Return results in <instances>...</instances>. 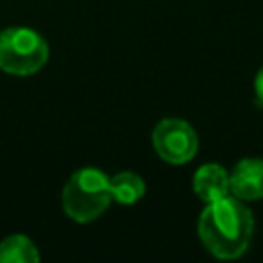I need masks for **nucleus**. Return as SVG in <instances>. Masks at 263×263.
Here are the masks:
<instances>
[{
	"instance_id": "nucleus-1",
	"label": "nucleus",
	"mask_w": 263,
	"mask_h": 263,
	"mask_svg": "<svg viewBox=\"0 0 263 263\" xmlns=\"http://www.w3.org/2000/svg\"><path fill=\"white\" fill-rule=\"evenodd\" d=\"M255 220L251 210L236 197L210 201L197 222V234L203 247L218 259L240 257L251 242Z\"/></svg>"
},
{
	"instance_id": "nucleus-2",
	"label": "nucleus",
	"mask_w": 263,
	"mask_h": 263,
	"mask_svg": "<svg viewBox=\"0 0 263 263\" xmlns=\"http://www.w3.org/2000/svg\"><path fill=\"white\" fill-rule=\"evenodd\" d=\"M111 201L109 177L92 166L76 171L62 191V208L76 222H90L99 218Z\"/></svg>"
},
{
	"instance_id": "nucleus-3",
	"label": "nucleus",
	"mask_w": 263,
	"mask_h": 263,
	"mask_svg": "<svg viewBox=\"0 0 263 263\" xmlns=\"http://www.w3.org/2000/svg\"><path fill=\"white\" fill-rule=\"evenodd\" d=\"M49 58L45 39L27 27H10L0 33V70L14 76L39 72Z\"/></svg>"
},
{
	"instance_id": "nucleus-4",
	"label": "nucleus",
	"mask_w": 263,
	"mask_h": 263,
	"mask_svg": "<svg viewBox=\"0 0 263 263\" xmlns=\"http://www.w3.org/2000/svg\"><path fill=\"white\" fill-rule=\"evenodd\" d=\"M152 144L156 154L168 164H185L197 152V134L195 129L177 117H166L158 121L152 132Z\"/></svg>"
},
{
	"instance_id": "nucleus-5",
	"label": "nucleus",
	"mask_w": 263,
	"mask_h": 263,
	"mask_svg": "<svg viewBox=\"0 0 263 263\" xmlns=\"http://www.w3.org/2000/svg\"><path fill=\"white\" fill-rule=\"evenodd\" d=\"M230 193L240 201H255L263 197V160L242 158L230 173Z\"/></svg>"
},
{
	"instance_id": "nucleus-6",
	"label": "nucleus",
	"mask_w": 263,
	"mask_h": 263,
	"mask_svg": "<svg viewBox=\"0 0 263 263\" xmlns=\"http://www.w3.org/2000/svg\"><path fill=\"white\" fill-rule=\"evenodd\" d=\"M193 191L203 201H216L230 193V175L224 166L216 162H208L199 166L193 175Z\"/></svg>"
},
{
	"instance_id": "nucleus-7",
	"label": "nucleus",
	"mask_w": 263,
	"mask_h": 263,
	"mask_svg": "<svg viewBox=\"0 0 263 263\" xmlns=\"http://www.w3.org/2000/svg\"><path fill=\"white\" fill-rule=\"evenodd\" d=\"M109 189H111V199H115L123 205H132V203L140 201L146 193L144 179L132 171H121L115 177H111Z\"/></svg>"
},
{
	"instance_id": "nucleus-8",
	"label": "nucleus",
	"mask_w": 263,
	"mask_h": 263,
	"mask_svg": "<svg viewBox=\"0 0 263 263\" xmlns=\"http://www.w3.org/2000/svg\"><path fill=\"white\" fill-rule=\"evenodd\" d=\"M37 247L25 234H10L0 242V263H37Z\"/></svg>"
},
{
	"instance_id": "nucleus-9",
	"label": "nucleus",
	"mask_w": 263,
	"mask_h": 263,
	"mask_svg": "<svg viewBox=\"0 0 263 263\" xmlns=\"http://www.w3.org/2000/svg\"><path fill=\"white\" fill-rule=\"evenodd\" d=\"M255 95H257V101L263 105V66L259 68V72L255 76Z\"/></svg>"
}]
</instances>
